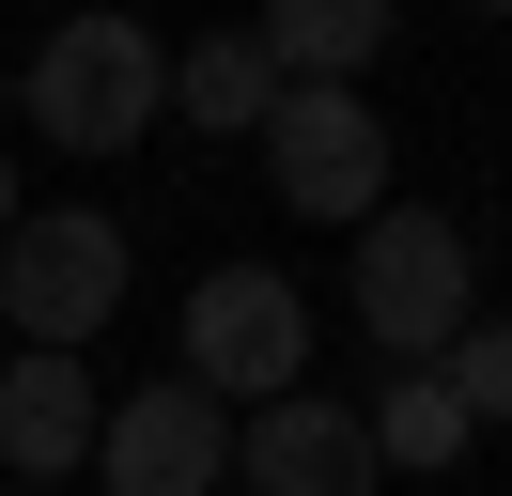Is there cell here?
Masks as SVG:
<instances>
[{
	"label": "cell",
	"mask_w": 512,
	"mask_h": 496,
	"mask_svg": "<svg viewBox=\"0 0 512 496\" xmlns=\"http://www.w3.org/2000/svg\"><path fill=\"white\" fill-rule=\"evenodd\" d=\"M435 372H450V403H466V419H497V434H512V326H466Z\"/></svg>",
	"instance_id": "7c38bea8"
},
{
	"label": "cell",
	"mask_w": 512,
	"mask_h": 496,
	"mask_svg": "<svg viewBox=\"0 0 512 496\" xmlns=\"http://www.w3.org/2000/svg\"><path fill=\"white\" fill-rule=\"evenodd\" d=\"M264 171H280V202L326 217V233L388 217V124H373V93H280V109H264Z\"/></svg>",
	"instance_id": "5b68a950"
},
{
	"label": "cell",
	"mask_w": 512,
	"mask_h": 496,
	"mask_svg": "<svg viewBox=\"0 0 512 496\" xmlns=\"http://www.w3.org/2000/svg\"><path fill=\"white\" fill-rule=\"evenodd\" d=\"M32 140H63V155H125V140H156L171 124V47L140 16H63L32 47Z\"/></svg>",
	"instance_id": "7a4b0ae2"
},
{
	"label": "cell",
	"mask_w": 512,
	"mask_h": 496,
	"mask_svg": "<svg viewBox=\"0 0 512 496\" xmlns=\"http://www.w3.org/2000/svg\"><path fill=\"white\" fill-rule=\"evenodd\" d=\"M187 388L202 403H280V388H311V295H295L280 264H218L187 295Z\"/></svg>",
	"instance_id": "3957f363"
},
{
	"label": "cell",
	"mask_w": 512,
	"mask_h": 496,
	"mask_svg": "<svg viewBox=\"0 0 512 496\" xmlns=\"http://www.w3.org/2000/svg\"><path fill=\"white\" fill-rule=\"evenodd\" d=\"M16 496H47V481H16Z\"/></svg>",
	"instance_id": "5bb4252c"
},
{
	"label": "cell",
	"mask_w": 512,
	"mask_h": 496,
	"mask_svg": "<svg viewBox=\"0 0 512 496\" xmlns=\"http://www.w3.org/2000/svg\"><path fill=\"white\" fill-rule=\"evenodd\" d=\"M357 434H373V465H466V403H450V372H388L373 403H357Z\"/></svg>",
	"instance_id": "8fae6325"
},
{
	"label": "cell",
	"mask_w": 512,
	"mask_h": 496,
	"mask_svg": "<svg viewBox=\"0 0 512 496\" xmlns=\"http://www.w3.org/2000/svg\"><path fill=\"white\" fill-rule=\"evenodd\" d=\"M94 481L109 496H233V403H202L187 372L125 388L109 434H94Z\"/></svg>",
	"instance_id": "8992f818"
},
{
	"label": "cell",
	"mask_w": 512,
	"mask_h": 496,
	"mask_svg": "<svg viewBox=\"0 0 512 496\" xmlns=\"http://www.w3.org/2000/svg\"><path fill=\"white\" fill-rule=\"evenodd\" d=\"M249 47L280 62V93H357V78H373V47H388V0H280Z\"/></svg>",
	"instance_id": "9c48e42d"
},
{
	"label": "cell",
	"mask_w": 512,
	"mask_h": 496,
	"mask_svg": "<svg viewBox=\"0 0 512 496\" xmlns=\"http://www.w3.org/2000/svg\"><path fill=\"white\" fill-rule=\"evenodd\" d=\"M342 295H357V341L373 357H404V372H435L450 341L481 326V248H466V217H435V202H388V217H357V248H342Z\"/></svg>",
	"instance_id": "6da1fadb"
},
{
	"label": "cell",
	"mask_w": 512,
	"mask_h": 496,
	"mask_svg": "<svg viewBox=\"0 0 512 496\" xmlns=\"http://www.w3.org/2000/svg\"><path fill=\"white\" fill-rule=\"evenodd\" d=\"M264 109H280V62H264L249 31L171 47V124H202V140H264Z\"/></svg>",
	"instance_id": "30bf717a"
},
{
	"label": "cell",
	"mask_w": 512,
	"mask_h": 496,
	"mask_svg": "<svg viewBox=\"0 0 512 496\" xmlns=\"http://www.w3.org/2000/svg\"><path fill=\"white\" fill-rule=\"evenodd\" d=\"M94 434H109V403H94L78 357H0V465H16V481L94 465Z\"/></svg>",
	"instance_id": "ba28073f"
},
{
	"label": "cell",
	"mask_w": 512,
	"mask_h": 496,
	"mask_svg": "<svg viewBox=\"0 0 512 496\" xmlns=\"http://www.w3.org/2000/svg\"><path fill=\"white\" fill-rule=\"evenodd\" d=\"M109 310H125V233H109L94 202L78 217H16V248H0V326L32 341V357H78Z\"/></svg>",
	"instance_id": "277c9868"
},
{
	"label": "cell",
	"mask_w": 512,
	"mask_h": 496,
	"mask_svg": "<svg viewBox=\"0 0 512 496\" xmlns=\"http://www.w3.org/2000/svg\"><path fill=\"white\" fill-rule=\"evenodd\" d=\"M373 481H388L373 434H357V403H326V388H280V403L233 419V496H373Z\"/></svg>",
	"instance_id": "52a82bcc"
},
{
	"label": "cell",
	"mask_w": 512,
	"mask_h": 496,
	"mask_svg": "<svg viewBox=\"0 0 512 496\" xmlns=\"http://www.w3.org/2000/svg\"><path fill=\"white\" fill-rule=\"evenodd\" d=\"M16 217H32V202H16V171H0V248H16Z\"/></svg>",
	"instance_id": "4fadbf2b"
}]
</instances>
